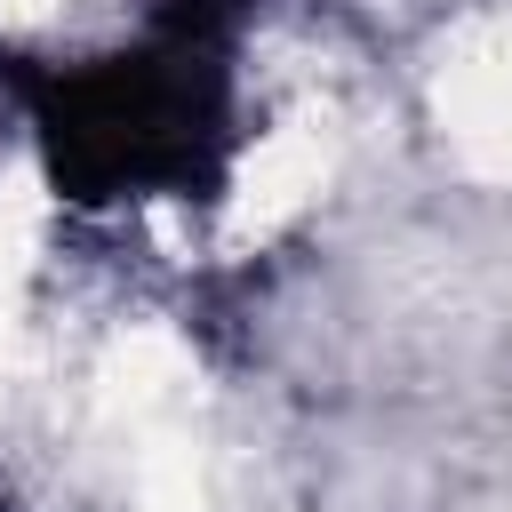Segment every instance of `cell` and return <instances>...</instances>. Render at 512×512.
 <instances>
[{"label": "cell", "mask_w": 512, "mask_h": 512, "mask_svg": "<svg viewBox=\"0 0 512 512\" xmlns=\"http://www.w3.org/2000/svg\"><path fill=\"white\" fill-rule=\"evenodd\" d=\"M8 80L32 112L40 160L56 200L112 208V200H208L232 176V8L176 0L136 48L88 64H24Z\"/></svg>", "instance_id": "1"}]
</instances>
